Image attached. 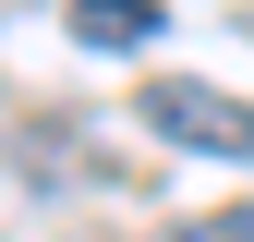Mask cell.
<instances>
[{
	"label": "cell",
	"mask_w": 254,
	"mask_h": 242,
	"mask_svg": "<svg viewBox=\"0 0 254 242\" xmlns=\"http://www.w3.org/2000/svg\"><path fill=\"white\" fill-rule=\"evenodd\" d=\"M170 242H254V206H230V218H206V230H170Z\"/></svg>",
	"instance_id": "3"
},
{
	"label": "cell",
	"mask_w": 254,
	"mask_h": 242,
	"mask_svg": "<svg viewBox=\"0 0 254 242\" xmlns=\"http://www.w3.org/2000/svg\"><path fill=\"white\" fill-rule=\"evenodd\" d=\"M170 0H73V49H157Z\"/></svg>",
	"instance_id": "2"
},
{
	"label": "cell",
	"mask_w": 254,
	"mask_h": 242,
	"mask_svg": "<svg viewBox=\"0 0 254 242\" xmlns=\"http://www.w3.org/2000/svg\"><path fill=\"white\" fill-rule=\"evenodd\" d=\"M133 121L157 145H182V158H254V109L230 97V85H194V73H170V85H145Z\"/></svg>",
	"instance_id": "1"
}]
</instances>
